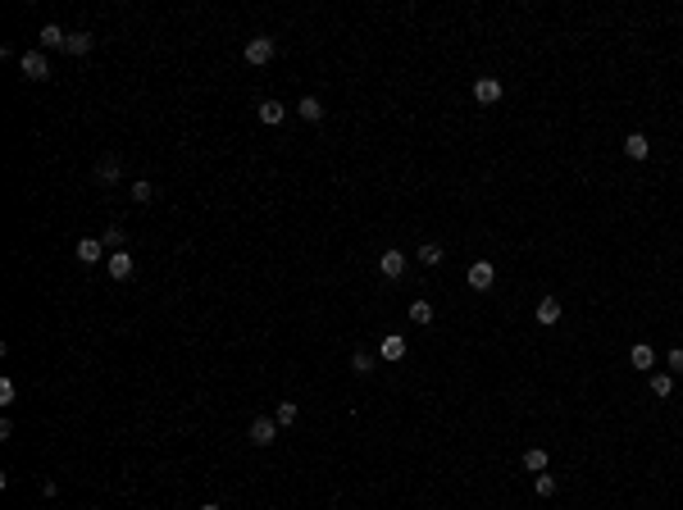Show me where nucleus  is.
Segmentation results:
<instances>
[{
    "instance_id": "1",
    "label": "nucleus",
    "mask_w": 683,
    "mask_h": 510,
    "mask_svg": "<svg viewBox=\"0 0 683 510\" xmlns=\"http://www.w3.org/2000/svg\"><path fill=\"white\" fill-rule=\"evenodd\" d=\"M246 437H250V447H273V442H278V419H273V414H260V419H250Z\"/></svg>"
},
{
    "instance_id": "2",
    "label": "nucleus",
    "mask_w": 683,
    "mask_h": 510,
    "mask_svg": "<svg viewBox=\"0 0 683 510\" xmlns=\"http://www.w3.org/2000/svg\"><path fill=\"white\" fill-rule=\"evenodd\" d=\"M19 73L28 77V82H46V77H50V59L41 55V50H23V59H19Z\"/></svg>"
},
{
    "instance_id": "3",
    "label": "nucleus",
    "mask_w": 683,
    "mask_h": 510,
    "mask_svg": "<svg viewBox=\"0 0 683 510\" xmlns=\"http://www.w3.org/2000/svg\"><path fill=\"white\" fill-rule=\"evenodd\" d=\"M273 50H278V46H273V37H250V41H246V64H255V68L269 64Z\"/></svg>"
},
{
    "instance_id": "4",
    "label": "nucleus",
    "mask_w": 683,
    "mask_h": 510,
    "mask_svg": "<svg viewBox=\"0 0 683 510\" xmlns=\"http://www.w3.org/2000/svg\"><path fill=\"white\" fill-rule=\"evenodd\" d=\"M105 269H110V278H119V283H123V278H133L137 255H133V250H114V255L105 260Z\"/></svg>"
},
{
    "instance_id": "5",
    "label": "nucleus",
    "mask_w": 683,
    "mask_h": 510,
    "mask_svg": "<svg viewBox=\"0 0 683 510\" xmlns=\"http://www.w3.org/2000/svg\"><path fill=\"white\" fill-rule=\"evenodd\" d=\"M492 283H497V269H492V260H474V264H470V287H474V292H488Z\"/></svg>"
},
{
    "instance_id": "6",
    "label": "nucleus",
    "mask_w": 683,
    "mask_h": 510,
    "mask_svg": "<svg viewBox=\"0 0 683 510\" xmlns=\"http://www.w3.org/2000/svg\"><path fill=\"white\" fill-rule=\"evenodd\" d=\"M378 269H383V278H401L405 273V250H383V255H378Z\"/></svg>"
},
{
    "instance_id": "7",
    "label": "nucleus",
    "mask_w": 683,
    "mask_h": 510,
    "mask_svg": "<svg viewBox=\"0 0 683 510\" xmlns=\"http://www.w3.org/2000/svg\"><path fill=\"white\" fill-rule=\"evenodd\" d=\"M474 100H479V105H497V100H501V82H497V77H479V82H474Z\"/></svg>"
},
{
    "instance_id": "8",
    "label": "nucleus",
    "mask_w": 683,
    "mask_h": 510,
    "mask_svg": "<svg viewBox=\"0 0 683 510\" xmlns=\"http://www.w3.org/2000/svg\"><path fill=\"white\" fill-rule=\"evenodd\" d=\"M378 356L387 360V365H396V360H405V337H396V333H387L383 342H378Z\"/></svg>"
},
{
    "instance_id": "9",
    "label": "nucleus",
    "mask_w": 683,
    "mask_h": 510,
    "mask_svg": "<svg viewBox=\"0 0 683 510\" xmlns=\"http://www.w3.org/2000/svg\"><path fill=\"white\" fill-rule=\"evenodd\" d=\"M37 37H41V46H46V50H64V46H68V32L59 28V23H46Z\"/></svg>"
},
{
    "instance_id": "10",
    "label": "nucleus",
    "mask_w": 683,
    "mask_h": 510,
    "mask_svg": "<svg viewBox=\"0 0 683 510\" xmlns=\"http://www.w3.org/2000/svg\"><path fill=\"white\" fill-rule=\"evenodd\" d=\"M100 255H105V241H96V237L77 241V260H82V264H100Z\"/></svg>"
},
{
    "instance_id": "11",
    "label": "nucleus",
    "mask_w": 683,
    "mask_h": 510,
    "mask_svg": "<svg viewBox=\"0 0 683 510\" xmlns=\"http://www.w3.org/2000/svg\"><path fill=\"white\" fill-rule=\"evenodd\" d=\"M119 178H123V164H119L114 155H110V160H100V164H96V183H100V187L119 183Z\"/></svg>"
},
{
    "instance_id": "12",
    "label": "nucleus",
    "mask_w": 683,
    "mask_h": 510,
    "mask_svg": "<svg viewBox=\"0 0 683 510\" xmlns=\"http://www.w3.org/2000/svg\"><path fill=\"white\" fill-rule=\"evenodd\" d=\"M629 365H633V369H643V374H652V365H656V351L647 347V342H638V347L629 351Z\"/></svg>"
},
{
    "instance_id": "13",
    "label": "nucleus",
    "mask_w": 683,
    "mask_h": 510,
    "mask_svg": "<svg viewBox=\"0 0 683 510\" xmlns=\"http://www.w3.org/2000/svg\"><path fill=\"white\" fill-rule=\"evenodd\" d=\"M547 465H551V456L542 451V447H529V451H524V470L529 474H547Z\"/></svg>"
},
{
    "instance_id": "14",
    "label": "nucleus",
    "mask_w": 683,
    "mask_h": 510,
    "mask_svg": "<svg viewBox=\"0 0 683 510\" xmlns=\"http://www.w3.org/2000/svg\"><path fill=\"white\" fill-rule=\"evenodd\" d=\"M255 114H260V123H283V114H287V110L278 105V100H260V105H255Z\"/></svg>"
},
{
    "instance_id": "15",
    "label": "nucleus",
    "mask_w": 683,
    "mask_h": 510,
    "mask_svg": "<svg viewBox=\"0 0 683 510\" xmlns=\"http://www.w3.org/2000/svg\"><path fill=\"white\" fill-rule=\"evenodd\" d=\"M647 151H652V146H647L643 133H629L624 137V155H629V160H647Z\"/></svg>"
},
{
    "instance_id": "16",
    "label": "nucleus",
    "mask_w": 683,
    "mask_h": 510,
    "mask_svg": "<svg viewBox=\"0 0 683 510\" xmlns=\"http://www.w3.org/2000/svg\"><path fill=\"white\" fill-rule=\"evenodd\" d=\"M414 255H419V264H428V269H433V264H442V260H446V250L437 246V241H423V246L414 250Z\"/></svg>"
},
{
    "instance_id": "17",
    "label": "nucleus",
    "mask_w": 683,
    "mask_h": 510,
    "mask_svg": "<svg viewBox=\"0 0 683 510\" xmlns=\"http://www.w3.org/2000/svg\"><path fill=\"white\" fill-rule=\"evenodd\" d=\"M96 46V37H91V32H68V55H87V50Z\"/></svg>"
},
{
    "instance_id": "18",
    "label": "nucleus",
    "mask_w": 683,
    "mask_h": 510,
    "mask_svg": "<svg viewBox=\"0 0 683 510\" xmlns=\"http://www.w3.org/2000/svg\"><path fill=\"white\" fill-rule=\"evenodd\" d=\"M556 319H560V301H556V297H542V301H538V324L551 328Z\"/></svg>"
},
{
    "instance_id": "19",
    "label": "nucleus",
    "mask_w": 683,
    "mask_h": 510,
    "mask_svg": "<svg viewBox=\"0 0 683 510\" xmlns=\"http://www.w3.org/2000/svg\"><path fill=\"white\" fill-rule=\"evenodd\" d=\"M297 114L306 119V123H319V119H324V105H319L315 96H301V105H297Z\"/></svg>"
},
{
    "instance_id": "20",
    "label": "nucleus",
    "mask_w": 683,
    "mask_h": 510,
    "mask_svg": "<svg viewBox=\"0 0 683 510\" xmlns=\"http://www.w3.org/2000/svg\"><path fill=\"white\" fill-rule=\"evenodd\" d=\"M297 414H301V405H297V401H278L273 419H278V428H292V423H297Z\"/></svg>"
},
{
    "instance_id": "21",
    "label": "nucleus",
    "mask_w": 683,
    "mask_h": 510,
    "mask_svg": "<svg viewBox=\"0 0 683 510\" xmlns=\"http://www.w3.org/2000/svg\"><path fill=\"white\" fill-rule=\"evenodd\" d=\"M100 241H105V246H114V250H123V241H128L123 223H110V228H105V237H100Z\"/></svg>"
},
{
    "instance_id": "22",
    "label": "nucleus",
    "mask_w": 683,
    "mask_h": 510,
    "mask_svg": "<svg viewBox=\"0 0 683 510\" xmlns=\"http://www.w3.org/2000/svg\"><path fill=\"white\" fill-rule=\"evenodd\" d=\"M128 192H133V201H137V205H146V201H151V196H155V187L146 183V178H137V183L128 187Z\"/></svg>"
},
{
    "instance_id": "23",
    "label": "nucleus",
    "mask_w": 683,
    "mask_h": 510,
    "mask_svg": "<svg viewBox=\"0 0 683 510\" xmlns=\"http://www.w3.org/2000/svg\"><path fill=\"white\" fill-rule=\"evenodd\" d=\"M410 319H414V324H433V306H428V301H414Z\"/></svg>"
},
{
    "instance_id": "24",
    "label": "nucleus",
    "mask_w": 683,
    "mask_h": 510,
    "mask_svg": "<svg viewBox=\"0 0 683 510\" xmlns=\"http://www.w3.org/2000/svg\"><path fill=\"white\" fill-rule=\"evenodd\" d=\"M533 488H538V497H556V479L551 474H533Z\"/></svg>"
},
{
    "instance_id": "25",
    "label": "nucleus",
    "mask_w": 683,
    "mask_h": 510,
    "mask_svg": "<svg viewBox=\"0 0 683 510\" xmlns=\"http://www.w3.org/2000/svg\"><path fill=\"white\" fill-rule=\"evenodd\" d=\"M652 392H656V396H670V392H674V378H670V374H652Z\"/></svg>"
},
{
    "instance_id": "26",
    "label": "nucleus",
    "mask_w": 683,
    "mask_h": 510,
    "mask_svg": "<svg viewBox=\"0 0 683 510\" xmlns=\"http://www.w3.org/2000/svg\"><path fill=\"white\" fill-rule=\"evenodd\" d=\"M374 365H378V360H374V356H365V351H360V356L351 360V369H356V374H369V369H374Z\"/></svg>"
},
{
    "instance_id": "27",
    "label": "nucleus",
    "mask_w": 683,
    "mask_h": 510,
    "mask_svg": "<svg viewBox=\"0 0 683 510\" xmlns=\"http://www.w3.org/2000/svg\"><path fill=\"white\" fill-rule=\"evenodd\" d=\"M14 396H19V387H14V383H10V378H0V405H10V401H14Z\"/></svg>"
},
{
    "instance_id": "28",
    "label": "nucleus",
    "mask_w": 683,
    "mask_h": 510,
    "mask_svg": "<svg viewBox=\"0 0 683 510\" xmlns=\"http://www.w3.org/2000/svg\"><path fill=\"white\" fill-rule=\"evenodd\" d=\"M665 365H670V369H674V374H683V347H674V351H670V356H665Z\"/></svg>"
},
{
    "instance_id": "29",
    "label": "nucleus",
    "mask_w": 683,
    "mask_h": 510,
    "mask_svg": "<svg viewBox=\"0 0 683 510\" xmlns=\"http://www.w3.org/2000/svg\"><path fill=\"white\" fill-rule=\"evenodd\" d=\"M201 510H219V506H214V501H205V506H201Z\"/></svg>"
}]
</instances>
